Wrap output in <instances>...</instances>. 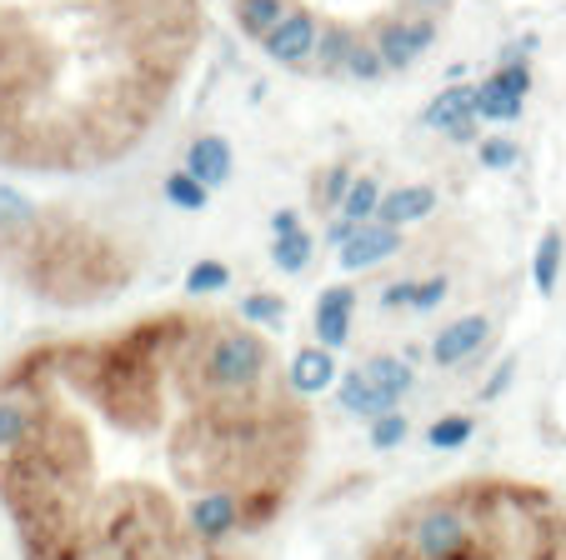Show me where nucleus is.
Returning <instances> with one entry per match:
<instances>
[{"mask_svg": "<svg viewBox=\"0 0 566 560\" xmlns=\"http://www.w3.org/2000/svg\"><path fill=\"white\" fill-rule=\"evenodd\" d=\"M311 445V395L241 310H150L0 366V510L21 560H256Z\"/></svg>", "mask_w": 566, "mask_h": 560, "instance_id": "1", "label": "nucleus"}, {"mask_svg": "<svg viewBox=\"0 0 566 560\" xmlns=\"http://www.w3.org/2000/svg\"><path fill=\"white\" fill-rule=\"evenodd\" d=\"M211 0H0V170L101 176L171 116Z\"/></svg>", "mask_w": 566, "mask_h": 560, "instance_id": "2", "label": "nucleus"}, {"mask_svg": "<svg viewBox=\"0 0 566 560\" xmlns=\"http://www.w3.org/2000/svg\"><path fill=\"white\" fill-rule=\"evenodd\" d=\"M457 0H226L231 25L271 65L376 85L441 41Z\"/></svg>", "mask_w": 566, "mask_h": 560, "instance_id": "3", "label": "nucleus"}, {"mask_svg": "<svg viewBox=\"0 0 566 560\" xmlns=\"http://www.w3.org/2000/svg\"><path fill=\"white\" fill-rule=\"evenodd\" d=\"M0 275L45 306L81 310L116 300L140 275V251L91 215L0 186Z\"/></svg>", "mask_w": 566, "mask_h": 560, "instance_id": "4", "label": "nucleus"}, {"mask_svg": "<svg viewBox=\"0 0 566 560\" xmlns=\"http://www.w3.org/2000/svg\"><path fill=\"white\" fill-rule=\"evenodd\" d=\"M352 316H356V286L336 281L316 296V340L326 350H342L352 340Z\"/></svg>", "mask_w": 566, "mask_h": 560, "instance_id": "5", "label": "nucleus"}, {"mask_svg": "<svg viewBox=\"0 0 566 560\" xmlns=\"http://www.w3.org/2000/svg\"><path fill=\"white\" fill-rule=\"evenodd\" d=\"M401 251V225H386V221H361L352 231L342 251V271H366V265H381L386 255Z\"/></svg>", "mask_w": 566, "mask_h": 560, "instance_id": "6", "label": "nucleus"}, {"mask_svg": "<svg viewBox=\"0 0 566 560\" xmlns=\"http://www.w3.org/2000/svg\"><path fill=\"white\" fill-rule=\"evenodd\" d=\"M486 336H492V320L486 316H461V320H451L437 340H431V360H437L441 370H451V366H461L471 350L486 346Z\"/></svg>", "mask_w": 566, "mask_h": 560, "instance_id": "7", "label": "nucleus"}, {"mask_svg": "<svg viewBox=\"0 0 566 560\" xmlns=\"http://www.w3.org/2000/svg\"><path fill=\"white\" fill-rule=\"evenodd\" d=\"M336 391H342V411L366 415V421H376V415H386V411H396V405H401L396 395H386L381 385L366 376V370H346Z\"/></svg>", "mask_w": 566, "mask_h": 560, "instance_id": "8", "label": "nucleus"}, {"mask_svg": "<svg viewBox=\"0 0 566 560\" xmlns=\"http://www.w3.org/2000/svg\"><path fill=\"white\" fill-rule=\"evenodd\" d=\"M286 376H291V385H296L301 395H321L326 385L336 381V360H332V350L316 340V346H306V350H296V356H291Z\"/></svg>", "mask_w": 566, "mask_h": 560, "instance_id": "9", "label": "nucleus"}, {"mask_svg": "<svg viewBox=\"0 0 566 560\" xmlns=\"http://www.w3.org/2000/svg\"><path fill=\"white\" fill-rule=\"evenodd\" d=\"M431 211H437V191H431V186H401V191L381 196V205H376V221L411 225V221H427Z\"/></svg>", "mask_w": 566, "mask_h": 560, "instance_id": "10", "label": "nucleus"}, {"mask_svg": "<svg viewBox=\"0 0 566 560\" xmlns=\"http://www.w3.org/2000/svg\"><path fill=\"white\" fill-rule=\"evenodd\" d=\"M191 176L206 180V186H221L231 176V150H226L221 136H201L191 146Z\"/></svg>", "mask_w": 566, "mask_h": 560, "instance_id": "11", "label": "nucleus"}, {"mask_svg": "<svg viewBox=\"0 0 566 560\" xmlns=\"http://www.w3.org/2000/svg\"><path fill=\"white\" fill-rule=\"evenodd\" d=\"M366 376H371V381L381 385L386 395H396V401H401V395L417 385V376H411V366H407L401 356H376V360H366Z\"/></svg>", "mask_w": 566, "mask_h": 560, "instance_id": "12", "label": "nucleus"}, {"mask_svg": "<svg viewBox=\"0 0 566 560\" xmlns=\"http://www.w3.org/2000/svg\"><path fill=\"white\" fill-rule=\"evenodd\" d=\"M532 275H536V290H542V296H552V290H556V275H562V231H546L542 235Z\"/></svg>", "mask_w": 566, "mask_h": 560, "instance_id": "13", "label": "nucleus"}, {"mask_svg": "<svg viewBox=\"0 0 566 560\" xmlns=\"http://www.w3.org/2000/svg\"><path fill=\"white\" fill-rule=\"evenodd\" d=\"M311 251H316V241H311L306 231H286V235H276L271 261H276L286 275H296V271H306V265H311Z\"/></svg>", "mask_w": 566, "mask_h": 560, "instance_id": "14", "label": "nucleus"}, {"mask_svg": "<svg viewBox=\"0 0 566 560\" xmlns=\"http://www.w3.org/2000/svg\"><path fill=\"white\" fill-rule=\"evenodd\" d=\"M231 286V271H226L221 261H196L191 271H186V296H216V290Z\"/></svg>", "mask_w": 566, "mask_h": 560, "instance_id": "15", "label": "nucleus"}, {"mask_svg": "<svg viewBox=\"0 0 566 560\" xmlns=\"http://www.w3.org/2000/svg\"><path fill=\"white\" fill-rule=\"evenodd\" d=\"M471 435H476V421H471V415H447V421H431L427 445L431 451H457V445H467Z\"/></svg>", "mask_w": 566, "mask_h": 560, "instance_id": "16", "label": "nucleus"}, {"mask_svg": "<svg viewBox=\"0 0 566 560\" xmlns=\"http://www.w3.org/2000/svg\"><path fill=\"white\" fill-rule=\"evenodd\" d=\"M376 205H381V191H376V180H356L352 191H346V201H342V211H346V221H376Z\"/></svg>", "mask_w": 566, "mask_h": 560, "instance_id": "17", "label": "nucleus"}, {"mask_svg": "<svg viewBox=\"0 0 566 560\" xmlns=\"http://www.w3.org/2000/svg\"><path fill=\"white\" fill-rule=\"evenodd\" d=\"M166 196H171L181 211H206V180H196L191 170H176V176L166 180Z\"/></svg>", "mask_w": 566, "mask_h": 560, "instance_id": "18", "label": "nucleus"}, {"mask_svg": "<svg viewBox=\"0 0 566 560\" xmlns=\"http://www.w3.org/2000/svg\"><path fill=\"white\" fill-rule=\"evenodd\" d=\"M241 316H247L251 326L281 330V320H286V300H281V296H247V300H241Z\"/></svg>", "mask_w": 566, "mask_h": 560, "instance_id": "19", "label": "nucleus"}, {"mask_svg": "<svg viewBox=\"0 0 566 560\" xmlns=\"http://www.w3.org/2000/svg\"><path fill=\"white\" fill-rule=\"evenodd\" d=\"M401 441H407V415H401V411L376 415V421H371V445H376V451H391V445H401Z\"/></svg>", "mask_w": 566, "mask_h": 560, "instance_id": "20", "label": "nucleus"}, {"mask_svg": "<svg viewBox=\"0 0 566 560\" xmlns=\"http://www.w3.org/2000/svg\"><path fill=\"white\" fill-rule=\"evenodd\" d=\"M346 191H352V176L336 166L332 176H326V186H316V205H321V211H332L336 201H346Z\"/></svg>", "mask_w": 566, "mask_h": 560, "instance_id": "21", "label": "nucleus"}, {"mask_svg": "<svg viewBox=\"0 0 566 560\" xmlns=\"http://www.w3.org/2000/svg\"><path fill=\"white\" fill-rule=\"evenodd\" d=\"M447 275H437V281H421L417 286V300H411V310H437L441 300H447Z\"/></svg>", "mask_w": 566, "mask_h": 560, "instance_id": "22", "label": "nucleus"}, {"mask_svg": "<svg viewBox=\"0 0 566 560\" xmlns=\"http://www.w3.org/2000/svg\"><path fill=\"white\" fill-rule=\"evenodd\" d=\"M411 300H417V281H396V286H386L381 290V306H411Z\"/></svg>", "mask_w": 566, "mask_h": 560, "instance_id": "23", "label": "nucleus"}, {"mask_svg": "<svg viewBox=\"0 0 566 560\" xmlns=\"http://www.w3.org/2000/svg\"><path fill=\"white\" fill-rule=\"evenodd\" d=\"M512 370H516V360H502V366H496V376L486 381V391H481V401H496V395L512 385Z\"/></svg>", "mask_w": 566, "mask_h": 560, "instance_id": "24", "label": "nucleus"}, {"mask_svg": "<svg viewBox=\"0 0 566 560\" xmlns=\"http://www.w3.org/2000/svg\"><path fill=\"white\" fill-rule=\"evenodd\" d=\"M481 160H486V166H512L516 146H506V140H492V146H481Z\"/></svg>", "mask_w": 566, "mask_h": 560, "instance_id": "25", "label": "nucleus"}, {"mask_svg": "<svg viewBox=\"0 0 566 560\" xmlns=\"http://www.w3.org/2000/svg\"><path fill=\"white\" fill-rule=\"evenodd\" d=\"M271 231H276V235L301 231V225H296V211H276V215H271Z\"/></svg>", "mask_w": 566, "mask_h": 560, "instance_id": "26", "label": "nucleus"}]
</instances>
